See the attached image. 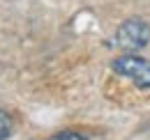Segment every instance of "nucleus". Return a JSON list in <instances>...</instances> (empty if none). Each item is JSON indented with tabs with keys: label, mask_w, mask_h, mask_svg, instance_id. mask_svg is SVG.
<instances>
[{
	"label": "nucleus",
	"mask_w": 150,
	"mask_h": 140,
	"mask_svg": "<svg viewBox=\"0 0 150 140\" xmlns=\"http://www.w3.org/2000/svg\"><path fill=\"white\" fill-rule=\"evenodd\" d=\"M113 71L118 76H125L127 80H132L136 88L148 90L150 88V62L146 57H139V55H120L113 60Z\"/></svg>",
	"instance_id": "obj_1"
},
{
	"label": "nucleus",
	"mask_w": 150,
	"mask_h": 140,
	"mask_svg": "<svg viewBox=\"0 0 150 140\" xmlns=\"http://www.w3.org/2000/svg\"><path fill=\"white\" fill-rule=\"evenodd\" d=\"M49 140H88V136H83L79 131H60L56 136H51Z\"/></svg>",
	"instance_id": "obj_4"
},
{
	"label": "nucleus",
	"mask_w": 150,
	"mask_h": 140,
	"mask_svg": "<svg viewBox=\"0 0 150 140\" xmlns=\"http://www.w3.org/2000/svg\"><path fill=\"white\" fill-rule=\"evenodd\" d=\"M150 41V25L143 18H127L115 30V46L122 51H139Z\"/></svg>",
	"instance_id": "obj_2"
},
{
	"label": "nucleus",
	"mask_w": 150,
	"mask_h": 140,
	"mask_svg": "<svg viewBox=\"0 0 150 140\" xmlns=\"http://www.w3.org/2000/svg\"><path fill=\"white\" fill-rule=\"evenodd\" d=\"M9 133H12V117L5 110H0V140H7Z\"/></svg>",
	"instance_id": "obj_3"
}]
</instances>
